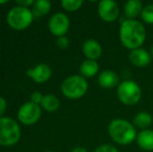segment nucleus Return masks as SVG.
<instances>
[{"label": "nucleus", "mask_w": 153, "mask_h": 152, "mask_svg": "<svg viewBox=\"0 0 153 152\" xmlns=\"http://www.w3.org/2000/svg\"><path fill=\"white\" fill-rule=\"evenodd\" d=\"M94 152H119V150L116 147H114L113 145L103 144L101 146H99Z\"/></svg>", "instance_id": "22"}, {"label": "nucleus", "mask_w": 153, "mask_h": 152, "mask_svg": "<svg viewBox=\"0 0 153 152\" xmlns=\"http://www.w3.org/2000/svg\"><path fill=\"white\" fill-rule=\"evenodd\" d=\"M79 72L82 77L87 78H91L97 75L99 72V65L97 61H92V59H85L81 63L80 68H79Z\"/></svg>", "instance_id": "16"}, {"label": "nucleus", "mask_w": 153, "mask_h": 152, "mask_svg": "<svg viewBox=\"0 0 153 152\" xmlns=\"http://www.w3.org/2000/svg\"><path fill=\"white\" fill-rule=\"evenodd\" d=\"M42 108L39 104L28 101L20 106L18 110V119L24 125H32L40 120Z\"/></svg>", "instance_id": "7"}, {"label": "nucleus", "mask_w": 153, "mask_h": 152, "mask_svg": "<svg viewBox=\"0 0 153 152\" xmlns=\"http://www.w3.org/2000/svg\"><path fill=\"white\" fill-rule=\"evenodd\" d=\"M137 143L140 148L143 150L153 151V130H141L137 136Z\"/></svg>", "instance_id": "15"}, {"label": "nucleus", "mask_w": 153, "mask_h": 152, "mask_svg": "<svg viewBox=\"0 0 153 152\" xmlns=\"http://www.w3.org/2000/svg\"><path fill=\"white\" fill-rule=\"evenodd\" d=\"M69 44H70V41H69V39L66 37V36H64V37H59L57 38L56 40V45L59 48L61 49H67L69 47Z\"/></svg>", "instance_id": "23"}, {"label": "nucleus", "mask_w": 153, "mask_h": 152, "mask_svg": "<svg viewBox=\"0 0 153 152\" xmlns=\"http://www.w3.org/2000/svg\"><path fill=\"white\" fill-rule=\"evenodd\" d=\"M82 0H62V6L67 12H76L82 5Z\"/></svg>", "instance_id": "20"}, {"label": "nucleus", "mask_w": 153, "mask_h": 152, "mask_svg": "<svg viewBox=\"0 0 153 152\" xmlns=\"http://www.w3.org/2000/svg\"><path fill=\"white\" fill-rule=\"evenodd\" d=\"M17 5L23 6V7H29L30 5H33L34 1L33 0H17L16 1Z\"/></svg>", "instance_id": "25"}, {"label": "nucleus", "mask_w": 153, "mask_h": 152, "mask_svg": "<svg viewBox=\"0 0 153 152\" xmlns=\"http://www.w3.org/2000/svg\"><path fill=\"white\" fill-rule=\"evenodd\" d=\"M144 6L140 0H129L124 5V15L128 20H137V17L141 16Z\"/></svg>", "instance_id": "14"}, {"label": "nucleus", "mask_w": 153, "mask_h": 152, "mask_svg": "<svg viewBox=\"0 0 153 152\" xmlns=\"http://www.w3.org/2000/svg\"><path fill=\"white\" fill-rule=\"evenodd\" d=\"M119 37L123 46L130 51L142 48L146 40V28L140 21L126 19L120 26Z\"/></svg>", "instance_id": "1"}, {"label": "nucleus", "mask_w": 153, "mask_h": 152, "mask_svg": "<svg viewBox=\"0 0 153 152\" xmlns=\"http://www.w3.org/2000/svg\"><path fill=\"white\" fill-rule=\"evenodd\" d=\"M33 14L28 7L16 5L8 12L6 21L15 30H23L29 27L33 21Z\"/></svg>", "instance_id": "5"}, {"label": "nucleus", "mask_w": 153, "mask_h": 152, "mask_svg": "<svg viewBox=\"0 0 153 152\" xmlns=\"http://www.w3.org/2000/svg\"><path fill=\"white\" fill-rule=\"evenodd\" d=\"M150 55H151V57H153V45L151 46V48H150Z\"/></svg>", "instance_id": "28"}, {"label": "nucleus", "mask_w": 153, "mask_h": 152, "mask_svg": "<svg viewBox=\"0 0 153 152\" xmlns=\"http://www.w3.org/2000/svg\"><path fill=\"white\" fill-rule=\"evenodd\" d=\"M88 87L89 85L85 77L81 75H72L67 77L62 81L61 90L65 97L75 100L83 97L87 93Z\"/></svg>", "instance_id": "3"}, {"label": "nucleus", "mask_w": 153, "mask_h": 152, "mask_svg": "<svg viewBox=\"0 0 153 152\" xmlns=\"http://www.w3.org/2000/svg\"><path fill=\"white\" fill-rule=\"evenodd\" d=\"M7 3V0H2V1H0V4H5Z\"/></svg>", "instance_id": "29"}, {"label": "nucleus", "mask_w": 153, "mask_h": 152, "mask_svg": "<svg viewBox=\"0 0 153 152\" xmlns=\"http://www.w3.org/2000/svg\"><path fill=\"white\" fill-rule=\"evenodd\" d=\"M117 96L125 105H135L142 98L141 87L133 80H124L118 85Z\"/></svg>", "instance_id": "6"}, {"label": "nucleus", "mask_w": 153, "mask_h": 152, "mask_svg": "<svg viewBox=\"0 0 153 152\" xmlns=\"http://www.w3.org/2000/svg\"><path fill=\"white\" fill-rule=\"evenodd\" d=\"M6 100L4 99L3 97H1L0 96V118H2V116L4 115V113H5L6 110Z\"/></svg>", "instance_id": "26"}, {"label": "nucleus", "mask_w": 153, "mask_h": 152, "mask_svg": "<svg viewBox=\"0 0 153 152\" xmlns=\"http://www.w3.org/2000/svg\"><path fill=\"white\" fill-rule=\"evenodd\" d=\"M51 10V2L49 0H36L32 5L31 12L34 18H41V17L47 15Z\"/></svg>", "instance_id": "17"}, {"label": "nucleus", "mask_w": 153, "mask_h": 152, "mask_svg": "<svg viewBox=\"0 0 153 152\" xmlns=\"http://www.w3.org/2000/svg\"><path fill=\"white\" fill-rule=\"evenodd\" d=\"M48 27L53 36L57 38L64 37L70 28V20L64 13H56L49 19Z\"/></svg>", "instance_id": "8"}, {"label": "nucleus", "mask_w": 153, "mask_h": 152, "mask_svg": "<svg viewBox=\"0 0 153 152\" xmlns=\"http://www.w3.org/2000/svg\"><path fill=\"white\" fill-rule=\"evenodd\" d=\"M43 97H44V95H43L41 92L36 91V92H33V93L31 94L30 101L33 102V103H36V104H39V105H41V102H42V100H43Z\"/></svg>", "instance_id": "24"}, {"label": "nucleus", "mask_w": 153, "mask_h": 152, "mask_svg": "<svg viewBox=\"0 0 153 152\" xmlns=\"http://www.w3.org/2000/svg\"><path fill=\"white\" fill-rule=\"evenodd\" d=\"M152 115L149 114L147 112H140L133 118L132 124L134 125V127L141 128L142 130L148 129L150 125L152 124Z\"/></svg>", "instance_id": "18"}, {"label": "nucleus", "mask_w": 153, "mask_h": 152, "mask_svg": "<svg viewBox=\"0 0 153 152\" xmlns=\"http://www.w3.org/2000/svg\"><path fill=\"white\" fill-rule=\"evenodd\" d=\"M120 14L119 6L114 0H102L98 3V15L105 22H114Z\"/></svg>", "instance_id": "9"}, {"label": "nucleus", "mask_w": 153, "mask_h": 152, "mask_svg": "<svg viewBox=\"0 0 153 152\" xmlns=\"http://www.w3.org/2000/svg\"><path fill=\"white\" fill-rule=\"evenodd\" d=\"M45 152H54V151H45Z\"/></svg>", "instance_id": "30"}, {"label": "nucleus", "mask_w": 153, "mask_h": 152, "mask_svg": "<svg viewBox=\"0 0 153 152\" xmlns=\"http://www.w3.org/2000/svg\"><path fill=\"white\" fill-rule=\"evenodd\" d=\"M41 108L43 110H47V112H55L59 110V100L56 96L52 95V94H48V95H44L43 100L41 102Z\"/></svg>", "instance_id": "19"}, {"label": "nucleus", "mask_w": 153, "mask_h": 152, "mask_svg": "<svg viewBox=\"0 0 153 152\" xmlns=\"http://www.w3.org/2000/svg\"><path fill=\"white\" fill-rule=\"evenodd\" d=\"M98 83L103 89H113L120 85L119 76L111 70H104L98 76Z\"/></svg>", "instance_id": "13"}, {"label": "nucleus", "mask_w": 153, "mask_h": 152, "mask_svg": "<svg viewBox=\"0 0 153 152\" xmlns=\"http://www.w3.org/2000/svg\"><path fill=\"white\" fill-rule=\"evenodd\" d=\"M128 57L129 62L137 68H144L146 66H148L152 59L151 55H150V52H148L144 48H137L134 49V50H131Z\"/></svg>", "instance_id": "12"}, {"label": "nucleus", "mask_w": 153, "mask_h": 152, "mask_svg": "<svg viewBox=\"0 0 153 152\" xmlns=\"http://www.w3.org/2000/svg\"><path fill=\"white\" fill-rule=\"evenodd\" d=\"M108 134L115 143L122 146L129 145L137 140V131L132 123L124 119H115L108 124Z\"/></svg>", "instance_id": "2"}, {"label": "nucleus", "mask_w": 153, "mask_h": 152, "mask_svg": "<svg viewBox=\"0 0 153 152\" xmlns=\"http://www.w3.org/2000/svg\"><path fill=\"white\" fill-rule=\"evenodd\" d=\"M71 152H89V150L85 147H75L71 150Z\"/></svg>", "instance_id": "27"}, {"label": "nucleus", "mask_w": 153, "mask_h": 152, "mask_svg": "<svg viewBox=\"0 0 153 152\" xmlns=\"http://www.w3.org/2000/svg\"><path fill=\"white\" fill-rule=\"evenodd\" d=\"M141 18L147 24H153V3L144 6L141 14Z\"/></svg>", "instance_id": "21"}, {"label": "nucleus", "mask_w": 153, "mask_h": 152, "mask_svg": "<svg viewBox=\"0 0 153 152\" xmlns=\"http://www.w3.org/2000/svg\"><path fill=\"white\" fill-rule=\"evenodd\" d=\"M82 53L87 59L97 61L102 55V46L98 41L94 39H88L82 44Z\"/></svg>", "instance_id": "11"}, {"label": "nucleus", "mask_w": 153, "mask_h": 152, "mask_svg": "<svg viewBox=\"0 0 153 152\" xmlns=\"http://www.w3.org/2000/svg\"><path fill=\"white\" fill-rule=\"evenodd\" d=\"M27 76L30 77L36 83H44L50 79L52 75L50 67L46 64H39L34 68H30L26 72Z\"/></svg>", "instance_id": "10"}, {"label": "nucleus", "mask_w": 153, "mask_h": 152, "mask_svg": "<svg viewBox=\"0 0 153 152\" xmlns=\"http://www.w3.org/2000/svg\"><path fill=\"white\" fill-rule=\"evenodd\" d=\"M21 138V129L16 121L12 118H0V145L13 146L17 144Z\"/></svg>", "instance_id": "4"}]
</instances>
